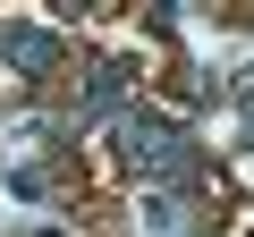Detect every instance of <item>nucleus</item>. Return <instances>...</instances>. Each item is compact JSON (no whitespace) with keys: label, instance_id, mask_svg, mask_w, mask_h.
I'll list each match as a JSON object with an SVG mask.
<instances>
[{"label":"nucleus","instance_id":"obj_1","mask_svg":"<svg viewBox=\"0 0 254 237\" xmlns=\"http://www.w3.org/2000/svg\"><path fill=\"white\" fill-rule=\"evenodd\" d=\"M119 136H127V161L136 170H187V136L170 127V118H153V110H136Z\"/></svg>","mask_w":254,"mask_h":237},{"label":"nucleus","instance_id":"obj_2","mask_svg":"<svg viewBox=\"0 0 254 237\" xmlns=\"http://www.w3.org/2000/svg\"><path fill=\"white\" fill-rule=\"evenodd\" d=\"M0 59H9V68H26V76H43V68L60 59V43H51L43 26H9V34H0Z\"/></svg>","mask_w":254,"mask_h":237}]
</instances>
